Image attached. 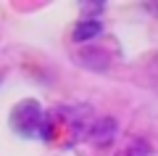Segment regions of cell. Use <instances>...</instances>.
Listing matches in <instances>:
<instances>
[{"mask_svg":"<svg viewBox=\"0 0 158 156\" xmlns=\"http://www.w3.org/2000/svg\"><path fill=\"white\" fill-rule=\"evenodd\" d=\"M42 119H45V114H42L40 103H34V100H24V103H19L16 111L11 114V124H13L21 135H27V138L40 135Z\"/></svg>","mask_w":158,"mask_h":156,"instance_id":"1","label":"cell"},{"mask_svg":"<svg viewBox=\"0 0 158 156\" xmlns=\"http://www.w3.org/2000/svg\"><path fill=\"white\" fill-rule=\"evenodd\" d=\"M116 130H118L116 119L113 117H103V119H98V122L90 124V140L95 145H108V143H113V138H116Z\"/></svg>","mask_w":158,"mask_h":156,"instance_id":"2","label":"cell"},{"mask_svg":"<svg viewBox=\"0 0 158 156\" xmlns=\"http://www.w3.org/2000/svg\"><path fill=\"white\" fill-rule=\"evenodd\" d=\"M100 32H103L100 19L87 16V19H82V21H77V27H74V42H82V45H85V42H92Z\"/></svg>","mask_w":158,"mask_h":156,"instance_id":"3","label":"cell"},{"mask_svg":"<svg viewBox=\"0 0 158 156\" xmlns=\"http://www.w3.org/2000/svg\"><path fill=\"white\" fill-rule=\"evenodd\" d=\"M79 64L82 66H87V69H108V53L106 50H98V48H87V50H82L79 53Z\"/></svg>","mask_w":158,"mask_h":156,"instance_id":"4","label":"cell"},{"mask_svg":"<svg viewBox=\"0 0 158 156\" xmlns=\"http://www.w3.org/2000/svg\"><path fill=\"white\" fill-rule=\"evenodd\" d=\"M124 156H150V143L145 138H135L127 143L124 148Z\"/></svg>","mask_w":158,"mask_h":156,"instance_id":"5","label":"cell"},{"mask_svg":"<svg viewBox=\"0 0 158 156\" xmlns=\"http://www.w3.org/2000/svg\"><path fill=\"white\" fill-rule=\"evenodd\" d=\"M148 8H150V11H156V13H158V6H148Z\"/></svg>","mask_w":158,"mask_h":156,"instance_id":"6","label":"cell"},{"mask_svg":"<svg viewBox=\"0 0 158 156\" xmlns=\"http://www.w3.org/2000/svg\"><path fill=\"white\" fill-rule=\"evenodd\" d=\"M156 69H158V56H156Z\"/></svg>","mask_w":158,"mask_h":156,"instance_id":"7","label":"cell"}]
</instances>
